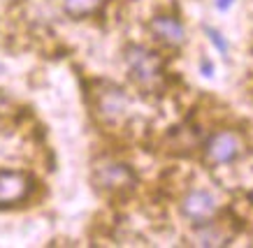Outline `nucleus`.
Returning a JSON list of instances; mask_svg holds the SVG:
<instances>
[{
  "instance_id": "nucleus-6",
  "label": "nucleus",
  "mask_w": 253,
  "mask_h": 248,
  "mask_svg": "<svg viewBox=\"0 0 253 248\" xmlns=\"http://www.w3.org/2000/svg\"><path fill=\"white\" fill-rule=\"evenodd\" d=\"M181 213L195 225L209 223L218 213V202H216V197L209 190L198 188V190H191L181 200Z\"/></svg>"
},
{
  "instance_id": "nucleus-12",
  "label": "nucleus",
  "mask_w": 253,
  "mask_h": 248,
  "mask_svg": "<svg viewBox=\"0 0 253 248\" xmlns=\"http://www.w3.org/2000/svg\"><path fill=\"white\" fill-rule=\"evenodd\" d=\"M232 5H235V0H216V9L218 12H228Z\"/></svg>"
},
{
  "instance_id": "nucleus-4",
  "label": "nucleus",
  "mask_w": 253,
  "mask_h": 248,
  "mask_svg": "<svg viewBox=\"0 0 253 248\" xmlns=\"http://www.w3.org/2000/svg\"><path fill=\"white\" fill-rule=\"evenodd\" d=\"M128 95L114 84H100L93 93V111L102 123H119L128 114Z\"/></svg>"
},
{
  "instance_id": "nucleus-11",
  "label": "nucleus",
  "mask_w": 253,
  "mask_h": 248,
  "mask_svg": "<svg viewBox=\"0 0 253 248\" xmlns=\"http://www.w3.org/2000/svg\"><path fill=\"white\" fill-rule=\"evenodd\" d=\"M200 72H202L205 77H214V63L209 61V58H202V61H200Z\"/></svg>"
},
{
  "instance_id": "nucleus-9",
  "label": "nucleus",
  "mask_w": 253,
  "mask_h": 248,
  "mask_svg": "<svg viewBox=\"0 0 253 248\" xmlns=\"http://www.w3.org/2000/svg\"><path fill=\"white\" fill-rule=\"evenodd\" d=\"M61 9L72 19H84V16L95 14L102 7V0H58Z\"/></svg>"
},
{
  "instance_id": "nucleus-7",
  "label": "nucleus",
  "mask_w": 253,
  "mask_h": 248,
  "mask_svg": "<svg viewBox=\"0 0 253 248\" xmlns=\"http://www.w3.org/2000/svg\"><path fill=\"white\" fill-rule=\"evenodd\" d=\"M149 28H151V35H154L161 44H165V47H172V49L184 47L186 28L174 16H156Z\"/></svg>"
},
{
  "instance_id": "nucleus-8",
  "label": "nucleus",
  "mask_w": 253,
  "mask_h": 248,
  "mask_svg": "<svg viewBox=\"0 0 253 248\" xmlns=\"http://www.w3.org/2000/svg\"><path fill=\"white\" fill-rule=\"evenodd\" d=\"M198 227L200 230H198V234H195V239H198L200 246H223V244L230 241V232L221 230V225L214 223V220L202 223V225H198Z\"/></svg>"
},
{
  "instance_id": "nucleus-1",
  "label": "nucleus",
  "mask_w": 253,
  "mask_h": 248,
  "mask_svg": "<svg viewBox=\"0 0 253 248\" xmlns=\"http://www.w3.org/2000/svg\"><path fill=\"white\" fill-rule=\"evenodd\" d=\"M126 65L130 72V79L142 91L158 93L163 88V61L156 51L142 44H130L126 49Z\"/></svg>"
},
{
  "instance_id": "nucleus-5",
  "label": "nucleus",
  "mask_w": 253,
  "mask_h": 248,
  "mask_svg": "<svg viewBox=\"0 0 253 248\" xmlns=\"http://www.w3.org/2000/svg\"><path fill=\"white\" fill-rule=\"evenodd\" d=\"M33 190V178L26 172H0V209H9L28 200Z\"/></svg>"
},
{
  "instance_id": "nucleus-2",
  "label": "nucleus",
  "mask_w": 253,
  "mask_h": 248,
  "mask_svg": "<svg viewBox=\"0 0 253 248\" xmlns=\"http://www.w3.org/2000/svg\"><path fill=\"white\" fill-rule=\"evenodd\" d=\"M246 153L244 137L237 130H218L205 144V160L209 165H232Z\"/></svg>"
},
{
  "instance_id": "nucleus-3",
  "label": "nucleus",
  "mask_w": 253,
  "mask_h": 248,
  "mask_svg": "<svg viewBox=\"0 0 253 248\" xmlns=\"http://www.w3.org/2000/svg\"><path fill=\"white\" fill-rule=\"evenodd\" d=\"M93 183L107 195H123L135 188V174L128 165L116 160H100L93 167Z\"/></svg>"
},
{
  "instance_id": "nucleus-10",
  "label": "nucleus",
  "mask_w": 253,
  "mask_h": 248,
  "mask_svg": "<svg viewBox=\"0 0 253 248\" xmlns=\"http://www.w3.org/2000/svg\"><path fill=\"white\" fill-rule=\"evenodd\" d=\"M205 35L209 37V42L216 47V51L221 56H228V51H230V47H228V39L221 35V31H216V28H211V26H205Z\"/></svg>"
}]
</instances>
